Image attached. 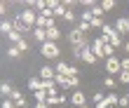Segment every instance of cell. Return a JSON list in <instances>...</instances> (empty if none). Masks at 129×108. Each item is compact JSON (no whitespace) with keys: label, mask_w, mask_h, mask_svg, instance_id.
I'll list each match as a JSON object with an SVG mask.
<instances>
[{"label":"cell","mask_w":129,"mask_h":108,"mask_svg":"<svg viewBox=\"0 0 129 108\" xmlns=\"http://www.w3.org/2000/svg\"><path fill=\"white\" fill-rule=\"evenodd\" d=\"M66 38H68V42H71L73 47H92L89 35H85V33H82V31H78V28H71Z\"/></svg>","instance_id":"obj_1"},{"label":"cell","mask_w":129,"mask_h":108,"mask_svg":"<svg viewBox=\"0 0 129 108\" xmlns=\"http://www.w3.org/2000/svg\"><path fill=\"white\" fill-rule=\"evenodd\" d=\"M40 54H42V57L45 59H59V57H61V47H59V45L56 42H45V45H40Z\"/></svg>","instance_id":"obj_2"},{"label":"cell","mask_w":129,"mask_h":108,"mask_svg":"<svg viewBox=\"0 0 129 108\" xmlns=\"http://www.w3.org/2000/svg\"><path fill=\"white\" fill-rule=\"evenodd\" d=\"M56 73L59 75H66V78H78V68L71 66V64H66V61H56Z\"/></svg>","instance_id":"obj_3"},{"label":"cell","mask_w":129,"mask_h":108,"mask_svg":"<svg viewBox=\"0 0 129 108\" xmlns=\"http://www.w3.org/2000/svg\"><path fill=\"white\" fill-rule=\"evenodd\" d=\"M106 71H108V75H120L122 73V59H117V57L106 59Z\"/></svg>","instance_id":"obj_4"},{"label":"cell","mask_w":129,"mask_h":108,"mask_svg":"<svg viewBox=\"0 0 129 108\" xmlns=\"http://www.w3.org/2000/svg\"><path fill=\"white\" fill-rule=\"evenodd\" d=\"M21 19H24V24L28 28H35V24H38V12L35 10H21Z\"/></svg>","instance_id":"obj_5"},{"label":"cell","mask_w":129,"mask_h":108,"mask_svg":"<svg viewBox=\"0 0 129 108\" xmlns=\"http://www.w3.org/2000/svg\"><path fill=\"white\" fill-rule=\"evenodd\" d=\"M10 101H12L14 106H17V108H26V106H28V101L24 99V94H21V89H17V87L12 89V94H10Z\"/></svg>","instance_id":"obj_6"},{"label":"cell","mask_w":129,"mask_h":108,"mask_svg":"<svg viewBox=\"0 0 129 108\" xmlns=\"http://www.w3.org/2000/svg\"><path fill=\"white\" fill-rule=\"evenodd\" d=\"M89 49L96 54V59H106V45H103L101 38H94V40H92V47H89Z\"/></svg>","instance_id":"obj_7"},{"label":"cell","mask_w":129,"mask_h":108,"mask_svg":"<svg viewBox=\"0 0 129 108\" xmlns=\"http://www.w3.org/2000/svg\"><path fill=\"white\" fill-rule=\"evenodd\" d=\"M71 106H75V108H82V106H87V94L85 92H73L71 94Z\"/></svg>","instance_id":"obj_8"},{"label":"cell","mask_w":129,"mask_h":108,"mask_svg":"<svg viewBox=\"0 0 129 108\" xmlns=\"http://www.w3.org/2000/svg\"><path fill=\"white\" fill-rule=\"evenodd\" d=\"M115 31H117L122 38L129 35V17H120V19L115 21Z\"/></svg>","instance_id":"obj_9"},{"label":"cell","mask_w":129,"mask_h":108,"mask_svg":"<svg viewBox=\"0 0 129 108\" xmlns=\"http://www.w3.org/2000/svg\"><path fill=\"white\" fill-rule=\"evenodd\" d=\"M12 24H14V31H19L21 35H24V33H28V31H33V28H28V26L24 24V19H21V12L17 14V17H14V21H12Z\"/></svg>","instance_id":"obj_10"},{"label":"cell","mask_w":129,"mask_h":108,"mask_svg":"<svg viewBox=\"0 0 129 108\" xmlns=\"http://www.w3.org/2000/svg\"><path fill=\"white\" fill-rule=\"evenodd\" d=\"M28 89H31V92H40V89H47V87H45V80L38 75V78H31V80H28Z\"/></svg>","instance_id":"obj_11"},{"label":"cell","mask_w":129,"mask_h":108,"mask_svg":"<svg viewBox=\"0 0 129 108\" xmlns=\"http://www.w3.org/2000/svg\"><path fill=\"white\" fill-rule=\"evenodd\" d=\"M40 78L42 80H54L56 78V68L54 66H42L40 68Z\"/></svg>","instance_id":"obj_12"},{"label":"cell","mask_w":129,"mask_h":108,"mask_svg":"<svg viewBox=\"0 0 129 108\" xmlns=\"http://www.w3.org/2000/svg\"><path fill=\"white\" fill-rule=\"evenodd\" d=\"M31 33H33V40H35L38 45H45V42H47V31H42V28H33Z\"/></svg>","instance_id":"obj_13"},{"label":"cell","mask_w":129,"mask_h":108,"mask_svg":"<svg viewBox=\"0 0 129 108\" xmlns=\"http://www.w3.org/2000/svg\"><path fill=\"white\" fill-rule=\"evenodd\" d=\"M82 61H87L89 66H94L99 59H96V54H94L92 49H89V47H85V49H82Z\"/></svg>","instance_id":"obj_14"},{"label":"cell","mask_w":129,"mask_h":108,"mask_svg":"<svg viewBox=\"0 0 129 108\" xmlns=\"http://www.w3.org/2000/svg\"><path fill=\"white\" fill-rule=\"evenodd\" d=\"M33 99H35V103H45V101H49V92H47V89L33 92Z\"/></svg>","instance_id":"obj_15"},{"label":"cell","mask_w":129,"mask_h":108,"mask_svg":"<svg viewBox=\"0 0 129 108\" xmlns=\"http://www.w3.org/2000/svg\"><path fill=\"white\" fill-rule=\"evenodd\" d=\"M54 82H56V85H59L61 89H71V78H66V75H59V73H56Z\"/></svg>","instance_id":"obj_16"},{"label":"cell","mask_w":129,"mask_h":108,"mask_svg":"<svg viewBox=\"0 0 129 108\" xmlns=\"http://www.w3.org/2000/svg\"><path fill=\"white\" fill-rule=\"evenodd\" d=\"M59 38H61V31H59L56 26L47 31V40H49V42H56V40H59Z\"/></svg>","instance_id":"obj_17"},{"label":"cell","mask_w":129,"mask_h":108,"mask_svg":"<svg viewBox=\"0 0 129 108\" xmlns=\"http://www.w3.org/2000/svg\"><path fill=\"white\" fill-rule=\"evenodd\" d=\"M103 103H106V106H117V103H120V96L115 94V92H108V96H106Z\"/></svg>","instance_id":"obj_18"},{"label":"cell","mask_w":129,"mask_h":108,"mask_svg":"<svg viewBox=\"0 0 129 108\" xmlns=\"http://www.w3.org/2000/svg\"><path fill=\"white\" fill-rule=\"evenodd\" d=\"M103 85H106V89H108V92H113L115 87H120V82H117L115 78H110V75H108V78L103 80Z\"/></svg>","instance_id":"obj_19"},{"label":"cell","mask_w":129,"mask_h":108,"mask_svg":"<svg viewBox=\"0 0 129 108\" xmlns=\"http://www.w3.org/2000/svg\"><path fill=\"white\" fill-rule=\"evenodd\" d=\"M7 38H10V42H12V45H19L21 40H24V35H21L19 31H12V33L7 35Z\"/></svg>","instance_id":"obj_20"},{"label":"cell","mask_w":129,"mask_h":108,"mask_svg":"<svg viewBox=\"0 0 129 108\" xmlns=\"http://www.w3.org/2000/svg\"><path fill=\"white\" fill-rule=\"evenodd\" d=\"M66 12H68V7H66L63 3H59V5L54 7V19H56V17H66Z\"/></svg>","instance_id":"obj_21"},{"label":"cell","mask_w":129,"mask_h":108,"mask_svg":"<svg viewBox=\"0 0 129 108\" xmlns=\"http://www.w3.org/2000/svg\"><path fill=\"white\" fill-rule=\"evenodd\" d=\"M101 31H103V38H108V42H110V38H113V35H115V33H117V31H115V28H113V26H108V24H106V26H103Z\"/></svg>","instance_id":"obj_22"},{"label":"cell","mask_w":129,"mask_h":108,"mask_svg":"<svg viewBox=\"0 0 129 108\" xmlns=\"http://www.w3.org/2000/svg\"><path fill=\"white\" fill-rule=\"evenodd\" d=\"M7 54H10V59H19V57H21V49L17 47V45H12V47L7 49Z\"/></svg>","instance_id":"obj_23"},{"label":"cell","mask_w":129,"mask_h":108,"mask_svg":"<svg viewBox=\"0 0 129 108\" xmlns=\"http://www.w3.org/2000/svg\"><path fill=\"white\" fill-rule=\"evenodd\" d=\"M117 82L127 87V85H129V71H122V73H120V75H117Z\"/></svg>","instance_id":"obj_24"},{"label":"cell","mask_w":129,"mask_h":108,"mask_svg":"<svg viewBox=\"0 0 129 108\" xmlns=\"http://www.w3.org/2000/svg\"><path fill=\"white\" fill-rule=\"evenodd\" d=\"M92 14H94L96 19H103V14H106V12H103V7H101V3H99L96 7H92Z\"/></svg>","instance_id":"obj_25"},{"label":"cell","mask_w":129,"mask_h":108,"mask_svg":"<svg viewBox=\"0 0 129 108\" xmlns=\"http://www.w3.org/2000/svg\"><path fill=\"white\" fill-rule=\"evenodd\" d=\"M0 89H3V96H5V99H10V94H12L14 87H12L10 82H3V87H0Z\"/></svg>","instance_id":"obj_26"},{"label":"cell","mask_w":129,"mask_h":108,"mask_svg":"<svg viewBox=\"0 0 129 108\" xmlns=\"http://www.w3.org/2000/svg\"><path fill=\"white\" fill-rule=\"evenodd\" d=\"M103 99H106V94H103V92H94V94H92V101L99 106V103H103Z\"/></svg>","instance_id":"obj_27"},{"label":"cell","mask_w":129,"mask_h":108,"mask_svg":"<svg viewBox=\"0 0 129 108\" xmlns=\"http://www.w3.org/2000/svg\"><path fill=\"white\" fill-rule=\"evenodd\" d=\"M117 3H115V0H103V3H101V7H103V12H110L113 10V7H115Z\"/></svg>","instance_id":"obj_28"},{"label":"cell","mask_w":129,"mask_h":108,"mask_svg":"<svg viewBox=\"0 0 129 108\" xmlns=\"http://www.w3.org/2000/svg\"><path fill=\"white\" fill-rule=\"evenodd\" d=\"M75 28H78V31H82V33H85V35L89 33V31H92V26H89V24H85V21H80V24L75 26Z\"/></svg>","instance_id":"obj_29"},{"label":"cell","mask_w":129,"mask_h":108,"mask_svg":"<svg viewBox=\"0 0 129 108\" xmlns=\"http://www.w3.org/2000/svg\"><path fill=\"white\" fill-rule=\"evenodd\" d=\"M103 26H106V21H103V19H96V17H94V21H92V28H103Z\"/></svg>","instance_id":"obj_30"},{"label":"cell","mask_w":129,"mask_h":108,"mask_svg":"<svg viewBox=\"0 0 129 108\" xmlns=\"http://www.w3.org/2000/svg\"><path fill=\"white\" fill-rule=\"evenodd\" d=\"M63 19L68 21V24H73V21H75V12H73V10H68V12H66V17H63Z\"/></svg>","instance_id":"obj_31"},{"label":"cell","mask_w":129,"mask_h":108,"mask_svg":"<svg viewBox=\"0 0 129 108\" xmlns=\"http://www.w3.org/2000/svg\"><path fill=\"white\" fill-rule=\"evenodd\" d=\"M17 47H19V49H21V54H24V52H26V49H28V40H26V38H24V40H21V42H19V45H17Z\"/></svg>","instance_id":"obj_32"},{"label":"cell","mask_w":129,"mask_h":108,"mask_svg":"<svg viewBox=\"0 0 129 108\" xmlns=\"http://www.w3.org/2000/svg\"><path fill=\"white\" fill-rule=\"evenodd\" d=\"M3 108H17V106H14L10 99H3Z\"/></svg>","instance_id":"obj_33"},{"label":"cell","mask_w":129,"mask_h":108,"mask_svg":"<svg viewBox=\"0 0 129 108\" xmlns=\"http://www.w3.org/2000/svg\"><path fill=\"white\" fill-rule=\"evenodd\" d=\"M122 71H129V57L122 59Z\"/></svg>","instance_id":"obj_34"},{"label":"cell","mask_w":129,"mask_h":108,"mask_svg":"<svg viewBox=\"0 0 129 108\" xmlns=\"http://www.w3.org/2000/svg\"><path fill=\"white\" fill-rule=\"evenodd\" d=\"M124 52H127V57H129V40H124V47H122Z\"/></svg>","instance_id":"obj_35"},{"label":"cell","mask_w":129,"mask_h":108,"mask_svg":"<svg viewBox=\"0 0 129 108\" xmlns=\"http://www.w3.org/2000/svg\"><path fill=\"white\" fill-rule=\"evenodd\" d=\"M82 108H89V106H82Z\"/></svg>","instance_id":"obj_36"},{"label":"cell","mask_w":129,"mask_h":108,"mask_svg":"<svg viewBox=\"0 0 129 108\" xmlns=\"http://www.w3.org/2000/svg\"><path fill=\"white\" fill-rule=\"evenodd\" d=\"M127 96H129V89H127Z\"/></svg>","instance_id":"obj_37"}]
</instances>
